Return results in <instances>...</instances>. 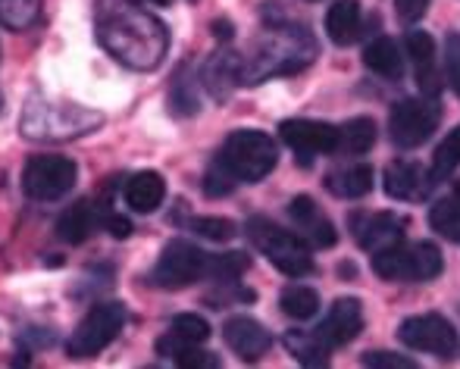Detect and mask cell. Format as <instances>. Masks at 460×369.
Wrapping results in <instances>:
<instances>
[{"label": "cell", "mask_w": 460, "mask_h": 369, "mask_svg": "<svg viewBox=\"0 0 460 369\" xmlns=\"http://www.w3.org/2000/svg\"><path fill=\"white\" fill-rule=\"evenodd\" d=\"M429 225L442 238L460 244V200L457 198H442L432 204L429 210Z\"/></svg>", "instance_id": "30"}, {"label": "cell", "mask_w": 460, "mask_h": 369, "mask_svg": "<svg viewBox=\"0 0 460 369\" xmlns=\"http://www.w3.org/2000/svg\"><path fill=\"white\" fill-rule=\"evenodd\" d=\"M210 338V326H207L200 316L194 313H179L176 320H172L170 326V335L166 338H160V351L164 354H176L179 347L185 345H204V341Z\"/></svg>", "instance_id": "24"}, {"label": "cell", "mask_w": 460, "mask_h": 369, "mask_svg": "<svg viewBox=\"0 0 460 369\" xmlns=\"http://www.w3.org/2000/svg\"><path fill=\"white\" fill-rule=\"evenodd\" d=\"M445 73H448L451 88L460 97V35H448V41H445Z\"/></svg>", "instance_id": "37"}, {"label": "cell", "mask_w": 460, "mask_h": 369, "mask_svg": "<svg viewBox=\"0 0 460 369\" xmlns=\"http://www.w3.org/2000/svg\"><path fill=\"white\" fill-rule=\"evenodd\" d=\"M326 188L335 198H364L373 188V166L367 163H354L345 170H335L326 176Z\"/></svg>", "instance_id": "25"}, {"label": "cell", "mask_w": 460, "mask_h": 369, "mask_svg": "<svg viewBox=\"0 0 460 369\" xmlns=\"http://www.w3.org/2000/svg\"><path fill=\"white\" fill-rule=\"evenodd\" d=\"M288 216H291V223H295L297 235L307 244H314V248H332V244L339 242L335 225L329 223V216L314 204V198H307V194H297V198L291 200Z\"/></svg>", "instance_id": "13"}, {"label": "cell", "mask_w": 460, "mask_h": 369, "mask_svg": "<svg viewBox=\"0 0 460 369\" xmlns=\"http://www.w3.org/2000/svg\"><path fill=\"white\" fill-rule=\"evenodd\" d=\"M75 163L60 154H41V157H31L22 170V191L31 200H60L66 198L75 188Z\"/></svg>", "instance_id": "9"}, {"label": "cell", "mask_w": 460, "mask_h": 369, "mask_svg": "<svg viewBox=\"0 0 460 369\" xmlns=\"http://www.w3.org/2000/svg\"><path fill=\"white\" fill-rule=\"evenodd\" d=\"M442 119V107L432 97H407L388 113V135L398 147H420L432 138Z\"/></svg>", "instance_id": "8"}, {"label": "cell", "mask_w": 460, "mask_h": 369, "mask_svg": "<svg viewBox=\"0 0 460 369\" xmlns=\"http://www.w3.org/2000/svg\"><path fill=\"white\" fill-rule=\"evenodd\" d=\"M235 185H238V179L232 176L219 160L207 170V176H204V191L210 194V198H226V194H232V188Z\"/></svg>", "instance_id": "35"}, {"label": "cell", "mask_w": 460, "mask_h": 369, "mask_svg": "<svg viewBox=\"0 0 460 369\" xmlns=\"http://www.w3.org/2000/svg\"><path fill=\"white\" fill-rule=\"evenodd\" d=\"M407 54L413 57V66H417V85L426 94H438L442 79H438V63H436V44L426 31L413 29L407 35Z\"/></svg>", "instance_id": "18"}, {"label": "cell", "mask_w": 460, "mask_h": 369, "mask_svg": "<svg viewBox=\"0 0 460 369\" xmlns=\"http://www.w3.org/2000/svg\"><path fill=\"white\" fill-rule=\"evenodd\" d=\"M279 303H282V313L297 322L314 320L320 313V294L314 288H307V285H288L282 291V297H279Z\"/></svg>", "instance_id": "28"}, {"label": "cell", "mask_w": 460, "mask_h": 369, "mask_svg": "<svg viewBox=\"0 0 460 369\" xmlns=\"http://www.w3.org/2000/svg\"><path fill=\"white\" fill-rule=\"evenodd\" d=\"M285 347H288L291 357L301 360L304 366H326L329 351H332L316 332H301V329L285 335Z\"/></svg>", "instance_id": "27"}, {"label": "cell", "mask_w": 460, "mask_h": 369, "mask_svg": "<svg viewBox=\"0 0 460 369\" xmlns=\"http://www.w3.org/2000/svg\"><path fill=\"white\" fill-rule=\"evenodd\" d=\"M279 135L304 160L316 157V154H335V145H339V128L316 119H285L279 126Z\"/></svg>", "instance_id": "12"}, {"label": "cell", "mask_w": 460, "mask_h": 369, "mask_svg": "<svg viewBox=\"0 0 460 369\" xmlns=\"http://www.w3.org/2000/svg\"><path fill=\"white\" fill-rule=\"evenodd\" d=\"M455 194H457V200H460V179H457V185H455Z\"/></svg>", "instance_id": "42"}, {"label": "cell", "mask_w": 460, "mask_h": 369, "mask_svg": "<svg viewBox=\"0 0 460 369\" xmlns=\"http://www.w3.org/2000/svg\"><path fill=\"white\" fill-rule=\"evenodd\" d=\"M94 229H97V206L92 200H79V204H73L60 219H57V235L69 244L88 242Z\"/></svg>", "instance_id": "23"}, {"label": "cell", "mask_w": 460, "mask_h": 369, "mask_svg": "<svg viewBox=\"0 0 460 369\" xmlns=\"http://www.w3.org/2000/svg\"><path fill=\"white\" fill-rule=\"evenodd\" d=\"M217 160L238 182H263L276 170L279 151L267 132H232Z\"/></svg>", "instance_id": "6"}, {"label": "cell", "mask_w": 460, "mask_h": 369, "mask_svg": "<svg viewBox=\"0 0 460 369\" xmlns=\"http://www.w3.org/2000/svg\"><path fill=\"white\" fill-rule=\"evenodd\" d=\"M44 0H0V25L10 31H25L41 19Z\"/></svg>", "instance_id": "29"}, {"label": "cell", "mask_w": 460, "mask_h": 369, "mask_svg": "<svg viewBox=\"0 0 460 369\" xmlns=\"http://www.w3.org/2000/svg\"><path fill=\"white\" fill-rule=\"evenodd\" d=\"M107 229H110V235H113V238H128V235H132V225H128V219L116 216V213H110V216H107Z\"/></svg>", "instance_id": "40"}, {"label": "cell", "mask_w": 460, "mask_h": 369, "mask_svg": "<svg viewBox=\"0 0 460 369\" xmlns=\"http://www.w3.org/2000/svg\"><path fill=\"white\" fill-rule=\"evenodd\" d=\"M436 179L426 176V170L413 160H394L385 166V194L394 200H420L429 194Z\"/></svg>", "instance_id": "17"}, {"label": "cell", "mask_w": 460, "mask_h": 369, "mask_svg": "<svg viewBox=\"0 0 460 369\" xmlns=\"http://www.w3.org/2000/svg\"><path fill=\"white\" fill-rule=\"evenodd\" d=\"M364 329V307H360L358 297H341L329 307L326 320L320 322L316 335L326 341L329 347H341L348 341H354Z\"/></svg>", "instance_id": "14"}, {"label": "cell", "mask_w": 460, "mask_h": 369, "mask_svg": "<svg viewBox=\"0 0 460 369\" xmlns=\"http://www.w3.org/2000/svg\"><path fill=\"white\" fill-rule=\"evenodd\" d=\"M101 126L103 113L97 110L69 101H44V97H31L22 110V122H19L22 135L31 141H73L97 132Z\"/></svg>", "instance_id": "3"}, {"label": "cell", "mask_w": 460, "mask_h": 369, "mask_svg": "<svg viewBox=\"0 0 460 369\" xmlns=\"http://www.w3.org/2000/svg\"><path fill=\"white\" fill-rule=\"evenodd\" d=\"M455 166H460V126L451 135H445V141L436 151V176H445Z\"/></svg>", "instance_id": "34"}, {"label": "cell", "mask_w": 460, "mask_h": 369, "mask_svg": "<svg viewBox=\"0 0 460 369\" xmlns=\"http://www.w3.org/2000/svg\"><path fill=\"white\" fill-rule=\"evenodd\" d=\"M364 63L369 73H376L379 79L398 82L404 75V57H401L398 44L392 38H376L369 41V48L364 50Z\"/></svg>", "instance_id": "22"}, {"label": "cell", "mask_w": 460, "mask_h": 369, "mask_svg": "<svg viewBox=\"0 0 460 369\" xmlns=\"http://www.w3.org/2000/svg\"><path fill=\"white\" fill-rule=\"evenodd\" d=\"M354 238L360 242V248L367 250H382L388 244H398L404 238L407 219L398 213H373V216H354Z\"/></svg>", "instance_id": "16"}, {"label": "cell", "mask_w": 460, "mask_h": 369, "mask_svg": "<svg viewBox=\"0 0 460 369\" xmlns=\"http://www.w3.org/2000/svg\"><path fill=\"white\" fill-rule=\"evenodd\" d=\"M172 360H176L182 369H217L219 366V357L210 351H200L198 345H185L179 347L176 354H172Z\"/></svg>", "instance_id": "36"}, {"label": "cell", "mask_w": 460, "mask_h": 369, "mask_svg": "<svg viewBox=\"0 0 460 369\" xmlns=\"http://www.w3.org/2000/svg\"><path fill=\"white\" fill-rule=\"evenodd\" d=\"M94 25L101 48L135 73L157 69L170 50V31L141 0H94Z\"/></svg>", "instance_id": "1"}, {"label": "cell", "mask_w": 460, "mask_h": 369, "mask_svg": "<svg viewBox=\"0 0 460 369\" xmlns=\"http://www.w3.org/2000/svg\"><path fill=\"white\" fill-rule=\"evenodd\" d=\"M191 229L198 232V235L210 238V242H229V238L238 235L235 223H232V219H226V216H194Z\"/></svg>", "instance_id": "33"}, {"label": "cell", "mask_w": 460, "mask_h": 369, "mask_svg": "<svg viewBox=\"0 0 460 369\" xmlns=\"http://www.w3.org/2000/svg\"><path fill=\"white\" fill-rule=\"evenodd\" d=\"M326 31L335 44H354L364 31V19H360V4L358 0H339L329 6L326 13Z\"/></svg>", "instance_id": "21"}, {"label": "cell", "mask_w": 460, "mask_h": 369, "mask_svg": "<svg viewBox=\"0 0 460 369\" xmlns=\"http://www.w3.org/2000/svg\"><path fill=\"white\" fill-rule=\"evenodd\" d=\"M394 6H398L401 22H417V19L429 10V0H394Z\"/></svg>", "instance_id": "39"}, {"label": "cell", "mask_w": 460, "mask_h": 369, "mask_svg": "<svg viewBox=\"0 0 460 369\" xmlns=\"http://www.w3.org/2000/svg\"><path fill=\"white\" fill-rule=\"evenodd\" d=\"M122 326H126V307L119 301H103L94 303L82 322L73 329L66 341V354L75 360H85V357H97L103 347H110L116 338H119Z\"/></svg>", "instance_id": "7"}, {"label": "cell", "mask_w": 460, "mask_h": 369, "mask_svg": "<svg viewBox=\"0 0 460 369\" xmlns=\"http://www.w3.org/2000/svg\"><path fill=\"white\" fill-rule=\"evenodd\" d=\"M320 54V44L304 25H270L238 54V85H263L276 75H295Z\"/></svg>", "instance_id": "2"}, {"label": "cell", "mask_w": 460, "mask_h": 369, "mask_svg": "<svg viewBox=\"0 0 460 369\" xmlns=\"http://www.w3.org/2000/svg\"><path fill=\"white\" fill-rule=\"evenodd\" d=\"M376 141V122L367 119V116H358V119L345 122L339 128V145H335V154H345V157H360L373 147Z\"/></svg>", "instance_id": "26"}, {"label": "cell", "mask_w": 460, "mask_h": 369, "mask_svg": "<svg viewBox=\"0 0 460 369\" xmlns=\"http://www.w3.org/2000/svg\"><path fill=\"white\" fill-rule=\"evenodd\" d=\"M213 35H217V38H232V25L229 22H217V25H213Z\"/></svg>", "instance_id": "41"}, {"label": "cell", "mask_w": 460, "mask_h": 369, "mask_svg": "<svg viewBox=\"0 0 460 369\" xmlns=\"http://www.w3.org/2000/svg\"><path fill=\"white\" fill-rule=\"evenodd\" d=\"M401 345H407L411 351H423L432 357H445L457 351V332L445 316L438 313H423V316H407L398 329Z\"/></svg>", "instance_id": "11"}, {"label": "cell", "mask_w": 460, "mask_h": 369, "mask_svg": "<svg viewBox=\"0 0 460 369\" xmlns=\"http://www.w3.org/2000/svg\"><path fill=\"white\" fill-rule=\"evenodd\" d=\"M223 338L244 364H257V360L270 351V345H273L267 329L257 320H251V316H232V320H226Z\"/></svg>", "instance_id": "15"}, {"label": "cell", "mask_w": 460, "mask_h": 369, "mask_svg": "<svg viewBox=\"0 0 460 369\" xmlns=\"http://www.w3.org/2000/svg\"><path fill=\"white\" fill-rule=\"evenodd\" d=\"M122 194H126V204L132 206L135 213H154V210H160V204L166 200V182L160 172L145 170L128 179Z\"/></svg>", "instance_id": "19"}, {"label": "cell", "mask_w": 460, "mask_h": 369, "mask_svg": "<svg viewBox=\"0 0 460 369\" xmlns=\"http://www.w3.org/2000/svg\"><path fill=\"white\" fill-rule=\"evenodd\" d=\"M445 260L432 242L417 244H388V248L376 250L373 269L385 282H429L442 273Z\"/></svg>", "instance_id": "5"}, {"label": "cell", "mask_w": 460, "mask_h": 369, "mask_svg": "<svg viewBox=\"0 0 460 369\" xmlns=\"http://www.w3.org/2000/svg\"><path fill=\"white\" fill-rule=\"evenodd\" d=\"M251 267V260L238 250H229V254L219 257H207V273L204 278H213V282H235L244 269Z\"/></svg>", "instance_id": "31"}, {"label": "cell", "mask_w": 460, "mask_h": 369, "mask_svg": "<svg viewBox=\"0 0 460 369\" xmlns=\"http://www.w3.org/2000/svg\"><path fill=\"white\" fill-rule=\"evenodd\" d=\"M204 85L217 101H226L238 88V54L235 50H219L207 60Z\"/></svg>", "instance_id": "20"}, {"label": "cell", "mask_w": 460, "mask_h": 369, "mask_svg": "<svg viewBox=\"0 0 460 369\" xmlns=\"http://www.w3.org/2000/svg\"><path fill=\"white\" fill-rule=\"evenodd\" d=\"M364 366H376V369H417L411 357H401V354H388V351H376L367 354Z\"/></svg>", "instance_id": "38"}, {"label": "cell", "mask_w": 460, "mask_h": 369, "mask_svg": "<svg viewBox=\"0 0 460 369\" xmlns=\"http://www.w3.org/2000/svg\"><path fill=\"white\" fill-rule=\"evenodd\" d=\"M248 238L254 242V248L267 257L270 263L279 269V273L291 276V278H301L310 276L316 269L314 257H310V248L297 232H288L282 225L270 223L263 216L248 219Z\"/></svg>", "instance_id": "4"}, {"label": "cell", "mask_w": 460, "mask_h": 369, "mask_svg": "<svg viewBox=\"0 0 460 369\" xmlns=\"http://www.w3.org/2000/svg\"><path fill=\"white\" fill-rule=\"evenodd\" d=\"M170 103L179 116L198 113L200 103H198V92H194V85H191V75H188V66L176 69V79H172V85H170Z\"/></svg>", "instance_id": "32"}, {"label": "cell", "mask_w": 460, "mask_h": 369, "mask_svg": "<svg viewBox=\"0 0 460 369\" xmlns=\"http://www.w3.org/2000/svg\"><path fill=\"white\" fill-rule=\"evenodd\" d=\"M204 273H207L204 250L194 248V244L185 242V238H172V242L164 248L157 267L151 269L147 278H151V285H157V288L179 291V288L194 285L198 278H204Z\"/></svg>", "instance_id": "10"}]
</instances>
